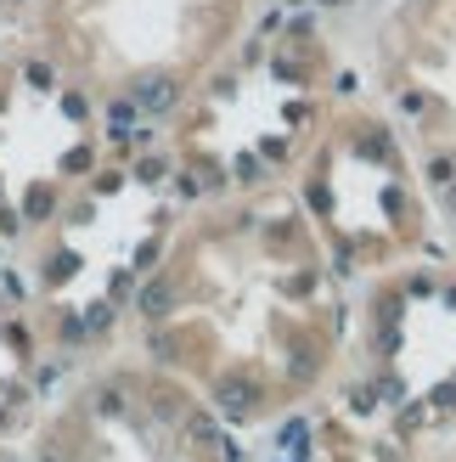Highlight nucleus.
Here are the masks:
<instances>
[{"mask_svg": "<svg viewBox=\"0 0 456 462\" xmlns=\"http://www.w3.org/2000/svg\"><path fill=\"white\" fill-rule=\"evenodd\" d=\"M344 333V271L293 187L192 198L124 316V350L175 378L225 434L322 401Z\"/></svg>", "mask_w": 456, "mask_h": 462, "instance_id": "f257e3e1", "label": "nucleus"}, {"mask_svg": "<svg viewBox=\"0 0 456 462\" xmlns=\"http://www.w3.org/2000/svg\"><path fill=\"white\" fill-rule=\"evenodd\" d=\"M338 102V51L322 17L277 6L248 23L232 51L187 90V102L158 125V147L187 203L293 187Z\"/></svg>", "mask_w": 456, "mask_h": 462, "instance_id": "f03ea898", "label": "nucleus"}, {"mask_svg": "<svg viewBox=\"0 0 456 462\" xmlns=\"http://www.w3.org/2000/svg\"><path fill=\"white\" fill-rule=\"evenodd\" d=\"M187 192L158 135H124L51 220H40L6 260L57 361H85L124 344V316L158 260Z\"/></svg>", "mask_w": 456, "mask_h": 462, "instance_id": "7ed1b4c3", "label": "nucleus"}, {"mask_svg": "<svg viewBox=\"0 0 456 462\" xmlns=\"http://www.w3.org/2000/svg\"><path fill=\"white\" fill-rule=\"evenodd\" d=\"M344 462H417L456 434V265L406 260L367 276L322 389Z\"/></svg>", "mask_w": 456, "mask_h": 462, "instance_id": "20e7f679", "label": "nucleus"}, {"mask_svg": "<svg viewBox=\"0 0 456 462\" xmlns=\"http://www.w3.org/2000/svg\"><path fill=\"white\" fill-rule=\"evenodd\" d=\"M260 17V0H34L17 40L57 62L124 135H158Z\"/></svg>", "mask_w": 456, "mask_h": 462, "instance_id": "39448f33", "label": "nucleus"}, {"mask_svg": "<svg viewBox=\"0 0 456 462\" xmlns=\"http://www.w3.org/2000/svg\"><path fill=\"white\" fill-rule=\"evenodd\" d=\"M293 192L310 209L315 231L344 271V282H367L406 260L428 254L434 198L395 119L372 102H338L322 142L293 175Z\"/></svg>", "mask_w": 456, "mask_h": 462, "instance_id": "423d86ee", "label": "nucleus"}, {"mask_svg": "<svg viewBox=\"0 0 456 462\" xmlns=\"http://www.w3.org/2000/svg\"><path fill=\"white\" fill-rule=\"evenodd\" d=\"M23 462H232V446L175 378L113 344L62 373L23 434Z\"/></svg>", "mask_w": 456, "mask_h": 462, "instance_id": "0eeeda50", "label": "nucleus"}, {"mask_svg": "<svg viewBox=\"0 0 456 462\" xmlns=\"http://www.w3.org/2000/svg\"><path fill=\"white\" fill-rule=\"evenodd\" d=\"M124 142V130L85 90L17 34L0 40V254Z\"/></svg>", "mask_w": 456, "mask_h": 462, "instance_id": "6e6552de", "label": "nucleus"}, {"mask_svg": "<svg viewBox=\"0 0 456 462\" xmlns=\"http://www.w3.org/2000/svg\"><path fill=\"white\" fill-rule=\"evenodd\" d=\"M378 90L434 215L456 226V0H395L378 29Z\"/></svg>", "mask_w": 456, "mask_h": 462, "instance_id": "1a4fd4ad", "label": "nucleus"}, {"mask_svg": "<svg viewBox=\"0 0 456 462\" xmlns=\"http://www.w3.org/2000/svg\"><path fill=\"white\" fill-rule=\"evenodd\" d=\"M57 350L45 344L40 321L29 310V299L17 293L12 276H0V440H23L34 423V411L51 395V373Z\"/></svg>", "mask_w": 456, "mask_h": 462, "instance_id": "9d476101", "label": "nucleus"}, {"mask_svg": "<svg viewBox=\"0 0 456 462\" xmlns=\"http://www.w3.org/2000/svg\"><path fill=\"white\" fill-rule=\"evenodd\" d=\"M270 6H287V12H344V6H360V0H270Z\"/></svg>", "mask_w": 456, "mask_h": 462, "instance_id": "9b49d317", "label": "nucleus"}, {"mask_svg": "<svg viewBox=\"0 0 456 462\" xmlns=\"http://www.w3.org/2000/svg\"><path fill=\"white\" fill-rule=\"evenodd\" d=\"M29 6H34V0H0V40L17 34V23L29 17Z\"/></svg>", "mask_w": 456, "mask_h": 462, "instance_id": "f8f14e48", "label": "nucleus"}, {"mask_svg": "<svg viewBox=\"0 0 456 462\" xmlns=\"http://www.w3.org/2000/svg\"><path fill=\"white\" fill-rule=\"evenodd\" d=\"M0 462H23V440H0Z\"/></svg>", "mask_w": 456, "mask_h": 462, "instance_id": "ddd939ff", "label": "nucleus"}]
</instances>
